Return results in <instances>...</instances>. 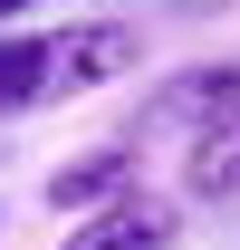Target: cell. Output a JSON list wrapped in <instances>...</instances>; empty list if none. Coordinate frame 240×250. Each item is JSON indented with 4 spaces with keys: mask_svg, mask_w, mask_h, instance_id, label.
<instances>
[{
    "mask_svg": "<svg viewBox=\"0 0 240 250\" xmlns=\"http://www.w3.org/2000/svg\"><path fill=\"white\" fill-rule=\"evenodd\" d=\"M182 241V212L154 202V192H116L106 212H77L58 250H173Z\"/></svg>",
    "mask_w": 240,
    "mask_h": 250,
    "instance_id": "cell-1",
    "label": "cell"
},
{
    "mask_svg": "<svg viewBox=\"0 0 240 250\" xmlns=\"http://www.w3.org/2000/svg\"><path fill=\"white\" fill-rule=\"evenodd\" d=\"M48 48H58V77H48V106H58V96H96V87H116L125 67H135V29H116V20H87V29H58Z\"/></svg>",
    "mask_w": 240,
    "mask_h": 250,
    "instance_id": "cell-2",
    "label": "cell"
},
{
    "mask_svg": "<svg viewBox=\"0 0 240 250\" xmlns=\"http://www.w3.org/2000/svg\"><path fill=\"white\" fill-rule=\"evenodd\" d=\"M231 116H240V67H192V77H173V87L144 106V125H182L192 145H211Z\"/></svg>",
    "mask_w": 240,
    "mask_h": 250,
    "instance_id": "cell-3",
    "label": "cell"
},
{
    "mask_svg": "<svg viewBox=\"0 0 240 250\" xmlns=\"http://www.w3.org/2000/svg\"><path fill=\"white\" fill-rule=\"evenodd\" d=\"M135 164H144L135 145H106V154H77V164H58V173H48V202H58L67 221H77V212H106V202H116L125 183H135Z\"/></svg>",
    "mask_w": 240,
    "mask_h": 250,
    "instance_id": "cell-4",
    "label": "cell"
},
{
    "mask_svg": "<svg viewBox=\"0 0 240 250\" xmlns=\"http://www.w3.org/2000/svg\"><path fill=\"white\" fill-rule=\"evenodd\" d=\"M48 77H58V48H48V39L0 29V116H20V106H48Z\"/></svg>",
    "mask_w": 240,
    "mask_h": 250,
    "instance_id": "cell-5",
    "label": "cell"
},
{
    "mask_svg": "<svg viewBox=\"0 0 240 250\" xmlns=\"http://www.w3.org/2000/svg\"><path fill=\"white\" fill-rule=\"evenodd\" d=\"M192 192H221V202H240V116L211 135V145H192Z\"/></svg>",
    "mask_w": 240,
    "mask_h": 250,
    "instance_id": "cell-6",
    "label": "cell"
},
{
    "mask_svg": "<svg viewBox=\"0 0 240 250\" xmlns=\"http://www.w3.org/2000/svg\"><path fill=\"white\" fill-rule=\"evenodd\" d=\"M20 10H39V0H0V20H20Z\"/></svg>",
    "mask_w": 240,
    "mask_h": 250,
    "instance_id": "cell-7",
    "label": "cell"
}]
</instances>
